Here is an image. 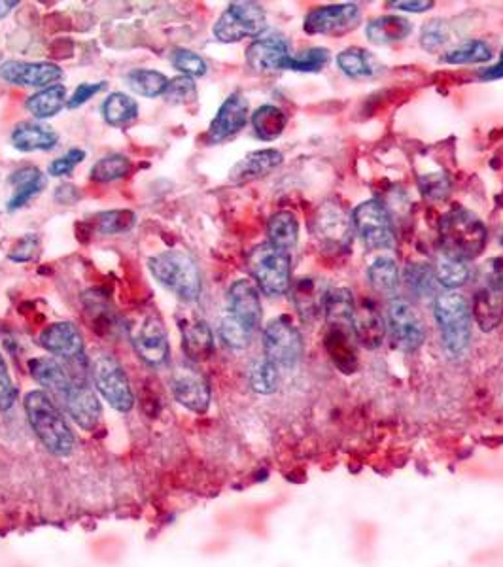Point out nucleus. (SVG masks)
Masks as SVG:
<instances>
[{"label": "nucleus", "instance_id": "obj_1", "mask_svg": "<svg viewBox=\"0 0 503 567\" xmlns=\"http://www.w3.org/2000/svg\"><path fill=\"white\" fill-rule=\"evenodd\" d=\"M488 231L477 214L466 208H454L439 220V242L443 256L469 261L485 250Z\"/></svg>", "mask_w": 503, "mask_h": 567}, {"label": "nucleus", "instance_id": "obj_2", "mask_svg": "<svg viewBox=\"0 0 503 567\" xmlns=\"http://www.w3.org/2000/svg\"><path fill=\"white\" fill-rule=\"evenodd\" d=\"M25 413L31 428L42 445L55 456H69L74 450L76 439L69 422L61 409L53 403L52 397L42 390H33L25 396Z\"/></svg>", "mask_w": 503, "mask_h": 567}, {"label": "nucleus", "instance_id": "obj_3", "mask_svg": "<svg viewBox=\"0 0 503 567\" xmlns=\"http://www.w3.org/2000/svg\"><path fill=\"white\" fill-rule=\"evenodd\" d=\"M150 273L161 286L173 292L178 299L193 303L203 290V280L195 259L184 250H167L148 261Z\"/></svg>", "mask_w": 503, "mask_h": 567}, {"label": "nucleus", "instance_id": "obj_4", "mask_svg": "<svg viewBox=\"0 0 503 567\" xmlns=\"http://www.w3.org/2000/svg\"><path fill=\"white\" fill-rule=\"evenodd\" d=\"M434 316L447 354L452 358L464 356L471 341V318L464 295L451 290L437 295Z\"/></svg>", "mask_w": 503, "mask_h": 567}, {"label": "nucleus", "instance_id": "obj_5", "mask_svg": "<svg viewBox=\"0 0 503 567\" xmlns=\"http://www.w3.org/2000/svg\"><path fill=\"white\" fill-rule=\"evenodd\" d=\"M248 271L256 280L258 290L269 297H280L292 286V258L271 242H263L250 250L246 259Z\"/></svg>", "mask_w": 503, "mask_h": 567}, {"label": "nucleus", "instance_id": "obj_6", "mask_svg": "<svg viewBox=\"0 0 503 567\" xmlns=\"http://www.w3.org/2000/svg\"><path fill=\"white\" fill-rule=\"evenodd\" d=\"M40 346L61 361L70 377L78 382H89V360L84 337L72 322H55L46 327L40 337Z\"/></svg>", "mask_w": 503, "mask_h": 567}, {"label": "nucleus", "instance_id": "obj_7", "mask_svg": "<svg viewBox=\"0 0 503 567\" xmlns=\"http://www.w3.org/2000/svg\"><path fill=\"white\" fill-rule=\"evenodd\" d=\"M127 333L140 360L150 367H163L169 361V335L156 310L135 312L127 322Z\"/></svg>", "mask_w": 503, "mask_h": 567}, {"label": "nucleus", "instance_id": "obj_8", "mask_svg": "<svg viewBox=\"0 0 503 567\" xmlns=\"http://www.w3.org/2000/svg\"><path fill=\"white\" fill-rule=\"evenodd\" d=\"M91 380L97 392L105 397L106 403L120 411L129 413L135 405V396L129 384V378L123 371L122 363L108 352H97L89 363Z\"/></svg>", "mask_w": 503, "mask_h": 567}, {"label": "nucleus", "instance_id": "obj_9", "mask_svg": "<svg viewBox=\"0 0 503 567\" xmlns=\"http://www.w3.org/2000/svg\"><path fill=\"white\" fill-rule=\"evenodd\" d=\"M313 233L324 252L333 256L347 254L354 237L352 214L333 199L324 201L314 212Z\"/></svg>", "mask_w": 503, "mask_h": 567}, {"label": "nucleus", "instance_id": "obj_10", "mask_svg": "<svg viewBox=\"0 0 503 567\" xmlns=\"http://www.w3.org/2000/svg\"><path fill=\"white\" fill-rule=\"evenodd\" d=\"M267 27L265 10L258 2H231L214 25V36L220 42H241L243 38H258Z\"/></svg>", "mask_w": 503, "mask_h": 567}, {"label": "nucleus", "instance_id": "obj_11", "mask_svg": "<svg viewBox=\"0 0 503 567\" xmlns=\"http://www.w3.org/2000/svg\"><path fill=\"white\" fill-rule=\"evenodd\" d=\"M265 360L275 363L278 369H294L303 354L301 333L288 316L271 320L263 329Z\"/></svg>", "mask_w": 503, "mask_h": 567}, {"label": "nucleus", "instance_id": "obj_12", "mask_svg": "<svg viewBox=\"0 0 503 567\" xmlns=\"http://www.w3.org/2000/svg\"><path fill=\"white\" fill-rule=\"evenodd\" d=\"M352 225L369 250H388L396 242L392 218L384 205L375 199L354 208Z\"/></svg>", "mask_w": 503, "mask_h": 567}, {"label": "nucleus", "instance_id": "obj_13", "mask_svg": "<svg viewBox=\"0 0 503 567\" xmlns=\"http://www.w3.org/2000/svg\"><path fill=\"white\" fill-rule=\"evenodd\" d=\"M171 390L180 405L191 413L203 414L210 407V382L191 361L178 363L171 377Z\"/></svg>", "mask_w": 503, "mask_h": 567}, {"label": "nucleus", "instance_id": "obj_14", "mask_svg": "<svg viewBox=\"0 0 503 567\" xmlns=\"http://www.w3.org/2000/svg\"><path fill=\"white\" fill-rule=\"evenodd\" d=\"M360 19H362V10L358 4L354 2L330 4V6L314 8L313 12H309L303 23V29L307 35H345L358 27Z\"/></svg>", "mask_w": 503, "mask_h": 567}, {"label": "nucleus", "instance_id": "obj_15", "mask_svg": "<svg viewBox=\"0 0 503 567\" xmlns=\"http://www.w3.org/2000/svg\"><path fill=\"white\" fill-rule=\"evenodd\" d=\"M388 327L392 339L403 352H415L424 343V326L417 310L407 301L394 299L388 307Z\"/></svg>", "mask_w": 503, "mask_h": 567}, {"label": "nucleus", "instance_id": "obj_16", "mask_svg": "<svg viewBox=\"0 0 503 567\" xmlns=\"http://www.w3.org/2000/svg\"><path fill=\"white\" fill-rule=\"evenodd\" d=\"M473 318L483 331H492L502 324L503 318V265L490 271V280L473 297Z\"/></svg>", "mask_w": 503, "mask_h": 567}, {"label": "nucleus", "instance_id": "obj_17", "mask_svg": "<svg viewBox=\"0 0 503 567\" xmlns=\"http://www.w3.org/2000/svg\"><path fill=\"white\" fill-rule=\"evenodd\" d=\"M0 78L12 86L50 87L63 78V69L44 61H6L0 65Z\"/></svg>", "mask_w": 503, "mask_h": 567}, {"label": "nucleus", "instance_id": "obj_18", "mask_svg": "<svg viewBox=\"0 0 503 567\" xmlns=\"http://www.w3.org/2000/svg\"><path fill=\"white\" fill-rule=\"evenodd\" d=\"M290 42L286 36L278 33L260 35L246 50V63L256 72H275L286 70V61L290 59Z\"/></svg>", "mask_w": 503, "mask_h": 567}, {"label": "nucleus", "instance_id": "obj_19", "mask_svg": "<svg viewBox=\"0 0 503 567\" xmlns=\"http://www.w3.org/2000/svg\"><path fill=\"white\" fill-rule=\"evenodd\" d=\"M227 314L256 331L261 324L260 290L252 280H237L227 292Z\"/></svg>", "mask_w": 503, "mask_h": 567}, {"label": "nucleus", "instance_id": "obj_20", "mask_svg": "<svg viewBox=\"0 0 503 567\" xmlns=\"http://www.w3.org/2000/svg\"><path fill=\"white\" fill-rule=\"evenodd\" d=\"M29 371H31L36 382L44 388L42 392H46L48 396L52 397L53 403L59 409L65 403V399L69 397L74 384L78 382V380L70 377L67 369L61 365V361L50 358V356L29 361Z\"/></svg>", "mask_w": 503, "mask_h": 567}, {"label": "nucleus", "instance_id": "obj_21", "mask_svg": "<svg viewBox=\"0 0 503 567\" xmlns=\"http://www.w3.org/2000/svg\"><path fill=\"white\" fill-rule=\"evenodd\" d=\"M250 116V106L243 93L229 95L220 110L216 112L214 120L209 127V140L218 144L227 138L235 137L239 131H243Z\"/></svg>", "mask_w": 503, "mask_h": 567}, {"label": "nucleus", "instance_id": "obj_22", "mask_svg": "<svg viewBox=\"0 0 503 567\" xmlns=\"http://www.w3.org/2000/svg\"><path fill=\"white\" fill-rule=\"evenodd\" d=\"M61 409L82 428L91 431L101 422V403L89 382H76Z\"/></svg>", "mask_w": 503, "mask_h": 567}, {"label": "nucleus", "instance_id": "obj_23", "mask_svg": "<svg viewBox=\"0 0 503 567\" xmlns=\"http://www.w3.org/2000/svg\"><path fill=\"white\" fill-rule=\"evenodd\" d=\"M284 161V155L280 154L278 150H258V152H252V154L243 157L231 172H229V180L237 186H243V184H248V182H254V180H260V178H265L267 174H271L273 171H277L278 167L282 165Z\"/></svg>", "mask_w": 503, "mask_h": 567}, {"label": "nucleus", "instance_id": "obj_24", "mask_svg": "<svg viewBox=\"0 0 503 567\" xmlns=\"http://www.w3.org/2000/svg\"><path fill=\"white\" fill-rule=\"evenodd\" d=\"M352 335L358 343L365 346L367 350H375L381 346L386 335V326L382 320L379 309L364 299L356 310H354V320H352Z\"/></svg>", "mask_w": 503, "mask_h": 567}, {"label": "nucleus", "instance_id": "obj_25", "mask_svg": "<svg viewBox=\"0 0 503 567\" xmlns=\"http://www.w3.org/2000/svg\"><path fill=\"white\" fill-rule=\"evenodd\" d=\"M178 327L182 331V350L191 361H203L212 356L214 335L203 318H182Z\"/></svg>", "mask_w": 503, "mask_h": 567}, {"label": "nucleus", "instance_id": "obj_26", "mask_svg": "<svg viewBox=\"0 0 503 567\" xmlns=\"http://www.w3.org/2000/svg\"><path fill=\"white\" fill-rule=\"evenodd\" d=\"M12 146L19 152H50L59 144V135L50 125L38 121L18 123L10 135Z\"/></svg>", "mask_w": 503, "mask_h": 567}, {"label": "nucleus", "instance_id": "obj_27", "mask_svg": "<svg viewBox=\"0 0 503 567\" xmlns=\"http://www.w3.org/2000/svg\"><path fill=\"white\" fill-rule=\"evenodd\" d=\"M292 303L305 322H313L324 314V299L328 290L316 278H299L290 286Z\"/></svg>", "mask_w": 503, "mask_h": 567}, {"label": "nucleus", "instance_id": "obj_28", "mask_svg": "<svg viewBox=\"0 0 503 567\" xmlns=\"http://www.w3.org/2000/svg\"><path fill=\"white\" fill-rule=\"evenodd\" d=\"M354 295L347 288L328 290L324 299V318L328 326L333 329H343L352 333V320H354Z\"/></svg>", "mask_w": 503, "mask_h": 567}, {"label": "nucleus", "instance_id": "obj_29", "mask_svg": "<svg viewBox=\"0 0 503 567\" xmlns=\"http://www.w3.org/2000/svg\"><path fill=\"white\" fill-rule=\"evenodd\" d=\"M10 184L14 186V195L8 201V212H16L29 205L36 195L46 186V178L36 167H23L10 176Z\"/></svg>", "mask_w": 503, "mask_h": 567}, {"label": "nucleus", "instance_id": "obj_30", "mask_svg": "<svg viewBox=\"0 0 503 567\" xmlns=\"http://www.w3.org/2000/svg\"><path fill=\"white\" fill-rule=\"evenodd\" d=\"M411 33H413V23L399 16H382V18L371 19L365 27L367 40L377 46H388L394 42H401Z\"/></svg>", "mask_w": 503, "mask_h": 567}, {"label": "nucleus", "instance_id": "obj_31", "mask_svg": "<svg viewBox=\"0 0 503 567\" xmlns=\"http://www.w3.org/2000/svg\"><path fill=\"white\" fill-rule=\"evenodd\" d=\"M67 101H69L67 87L63 84H55V86L44 87L36 91L35 95L27 99L25 108L36 120H48V118L57 116Z\"/></svg>", "mask_w": 503, "mask_h": 567}, {"label": "nucleus", "instance_id": "obj_32", "mask_svg": "<svg viewBox=\"0 0 503 567\" xmlns=\"http://www.w3.org/2000/svg\"><path fill=\"white\" fill-rule=\"evenodd\" d=\"M267 237L273 246L284 252L294 250L299 241V222L294 212L280 210L277 214H273L267 224Z\"/></svg>", "mask_w": 503, "mask_h": 567}, {"label": "nucleus", "instance_id": "obj_33", "mask_svg": "<svg viewBox=\"0 0 503 567\" xmlns=\"http://www.w3.org/2000/svg\"><path fill=\"white\" fill-rule=\"evenodd\" d=\"M352 333L343 329L330 327L326 335V350L330 354L331 361L343 371V373H354L358 367V356L356 348L352 344Z\"/></svg>", "mask_w": 503, "mask_h": 567}, {"label": "nucleus", "instance_id": "obj_34", "mask_svg": "<svg viewBox=\"0 0 503 567\" xmlns=\"http://www.w3.org/2000/svg\"><path fill=\"white\" fill-rule=\"evenodd\" d=\"M337 65L352 80L373 78L382 70L379 61L371 53L362 50V48H347L345 52L339 53L337 55Z\"/></svg>", "mask_w": 503, "mask_h": 567}, {"label": "nucleus", "instance_id": "obj_35", "mask_svg": "<svg viewBox=\"0 0 503 567\" xmlns=\"http://www.w3.org/2000/svg\"><path fill=\"white\" fill-rule=\"evenodd\" d=\"M288 125V116L282 108L275 104H263L254 114H252V127L256 137L271 142L277 140Z\"/></svg>", "mask_w": 503, "mask_h": 567}, {"label": "nucleus", "instance_id": "obj_36", "mask_svg": "<svg viewBox=\"0 0 503 567\" xmlns=\"http://www.w3.org/2000/svg\"><path fill=\"white\" fill-rule=\"evenodd\" d=\"M103 118L112 127H125L139 118V104L127 93H110L101 106Z\"/></svg>", "mask_w": 503, "mask_h": 567}, {"label": "nucleus", "instance_id": "obj_37", "mask_svg": "<svg viewBox=\"0 0 503 567\" xmlns=\"http://www.w3.org/2000/svg\"><path fill=\"white\" fill-rule=\"evenodd\" d=\"M169 78L159 70L137 69L127 74V86L131 87L140 97L156 99L165 95L169 87Z\"/></svg>", "mask_w": 503, "mask_h": 567}, {"label": "nucleus", "instance_id": "obj_38", "mask_svg": "<svg viewBox=\"0 0 503 567\" xmlns=\"http://www.w3.org/2000/svg\"><path fill=\"white\" fill-rule=\"evenodd\" d=\"M131 169H133V163L127 155H105L103 159H99L93 165L89 178L97 184H110V182H116V180H122L125 176H129Z\"/></svg>", "mask_w": 503, "mask_h": 567}, {"label": "nucleus", "instance_id": "obj_39", "mask_svg": "<svg viewBox=\"0 0 503 567\" xmlns=\"http://www.w3.org/2000/svg\"><path fill=\"white\" fill-rule=\"evenodd\" d=\"M492 59V48L483 40H468L445 55H441L443 63L449 65H479Z\"/></svg>", "mask_w": 503, "mask_h": 567}, {"label": "nucleus", "instance_id": "obj_40", "mask_svg": "<svg viewBox=\"0 0 503 567\" xmlns=\"http://www.w3.org/2000/svg\"><path fill=\"white\" fill-rule=\"evenodd\" d=\"M367 280L375 292L394 293L399 282L398 263L392 258L375 259L367 269Z\"/></svg>", "mask_w": 503, "mask_h": 567}, {"label": "nucleus", "instance_id": "obj_41", "mask_svg": "<svg viewBox=\"0 0 503 567\" xmlns=\"http://www.w3.org/2000/svg\"><path fill=\"white\" fill-rule=\"evenodd\" d=\"M434 278L441 286L452 292L454 288H460L468 282V265L464 261L441 256L435 261Z\"/></svg>", "mask_w": 503, "mask_h": 567}, {"label": "nucleus", "instance_id": "obj_42", "mask_svg": "<svg viewBox=\"0 0 503 567\" xmlns=\"http://www.w3.org/2000/svg\"><path fill=\"white\" fill-rule=\"evenodd\" d=\"M137 224V216L131 210H108L95 218V231L99 235H120L131 231Z\"/></svg>", "mask_w": 503, "mask_h": 567}, {"label": "nucleus", "instance_id": "obj_43", "mask_svg": "<svg viewBox=\"0 0 503 567\" xmlns=\"http://www.w3.org/2000/svg\"><path fill=\"white\" fill-rule=\"evenodd\" d=\"M452 40L451 25L443 19H432L422 27L420 35V46L426 52H441Z\"/></svg>", "mask_w": 503, "mask_h": 567}, {"label": "nucleus", "instance_id": "obj_44", "mask_svg": "<svg viewBox=\"0 0 503 567\" xmlns=\"http://www.w3.org/2000/svg\"><path fill=\"white\" fill-rule=\"evenodd\" d=\"M330 63V50L326 48H309L305 52L290 55L286 61V70L295 72H320Z\"/></svg>", "mask_w": 503, "mask_h": 567}, {"label": "nucleus", "instance_id": "obj_45", "mask_svg": "<svg viewBox=\"0 0 503 567\" xmlns=\"http://www.w3.org/2000/svg\"><path fill=\"white\" fill-rule=\"evenodd\" d=\"M250 386L258 394H273L278 386V367L269 360H261L250 371Z\"/></svg>", "mask_w": 503, "mask_h": 567}, {"label": "nucleus", "instance_id": "obj_46", "mask_svg": "<svg viewBox=\"0 0 503 567\" xmlns=\"http://www.w3.org/2000/svg\"><path fill=\"white\" fill-rule=\"evenodd\" d=\"M254 337V331L227 314L220 324V339L233 350H244Z\"/></svg>", "mask_w": 503, "mask_h": 567}, {"label": "nucleus", "instance_id": "obj_47", "mask_svg": "<svg viewBox=\"0 0 503 567\" xmlns=\"http://www.w3.org/2000/svg\"><path fill=\"white\" fill-rule=\"evenodd\" d=\"M418 186L426 199L445 201L451 195V180L445 172H430L418 178Z\"/></svg>", "mask_w": 503, "mask_h": 567}, {"label": "nucleus", "instance_id": "obj_48", "mask_svg": "<svg viewBox=\"0 0 503 567\" xmlns=\"http://www.w3.org/2000/svg\"><path fill=\"white\" fill-rule=\"evenodd\" d=\"M171 63L176 70H180L184 76L197 78V76H205L207 74V63L199 53L191 52L186 48H176L171 53Z\"/></svg>", "mask_w": 503, "mask_h": 567}, {"label": "nucleus", "instance_id": "obj_49", "mask_svg": "<svg viewBox=\"0 0 503 567\" xmlns=\"http://www.w3.org/2000/svg\"><path fill=\"white\" fill-rule=\"evenodd\" d=\"M165 101L171 104H190L197 99V87L190 76H178L169 82Z\"/></svg>", "mask_w": 503, "mask_h": 567}, {"label": "nucleus", "instance_id": "obj_50", "mask_svg": "<svg viewBox=\"0 0 503 567\" xmlns=\"http://www.w3.org/2000/svg\"><path fill=\"white\" fill-rule=\"evenodd\" d=\"M432 278H434V271L428 265H422V263L409 265V269L405 273V280H407L411 292L417 293L418 297L432 292Z\"/></svg>", "mask_w": 503, "mask_h": 567}, {"label": "nucleus", "instance_id": "obj_51", "mask_svg": "<svg viewBox=\"0 0 503 567\" xmlns=\"http://www.w3.org/2000/svg\"><path fill=\"white\" fill-rule=\"evenodd\" d=\"M40 254V237L35 233L23 235L12 248V252L8 254V259L14 263H29L35 261Z\"/></svg>", "mask_w": 503, "mask_h": 567}, {"label": "nucleus", "instance_id": "obj_52", "mask_svg": "<svg viewBox=\"0 0 503 567\" xmlns=\"http://www.w3.org/2000/svg\"><path fill=\"white\" fill-rule=\"evenodd\" d=\"M84 159H86L84 150H69L67 154L61 155L59 159H55V161L50 163L48 174H52L55 178L69 176L70 172L74 171Z\"/></svg>", "mask_w": 503, "mask_h": 567}, {"label": "nucleus", "instance_id": "obj_53", "mask_svg": "<svg viewBox=\"0 0 503 567\" xmlns=\"http://www.w3.org/2000/svg\"><path fill=\"white\" fill-rule=\"evenodd\" d=\"M16 397H18L16 386H14L12 377H10V373H8L6 361H4L2 354H0V411L12 409L14 403H16Z\"/></svg>", "mask_w": 503, "mask_h": 567}, {"label": "nucleus", "instance_id": "obj_54", "mask_svg": "<svg viewBox=\"0 0 503 567\" xmlns=\"http://www.w3.org/2000/svg\"><path fill=\"white\" fill-rule=\"evenodd\" d=\"M106 82H97V84H80V86L74 89L72 97L67 101V108L74 110V108H80L82 104H86L89 99H93L97 93H101L103 89H106Z\"/></svg>", "mask_w": 503, "mask_h": 567}, {"label": "nucleus", "instance_id": "obj_55", "mask_svg": "<svg viewBox=\"0 0 503 567\" xmlns=\"http://www.w3.org/2000/svg\"><path fill=\"white\" fill-rule=\"evenodd\" d=\"M388 8H394V10H403V12H415V14H420V12H426L430 8H434V2L432 0H415V2H407V0H390L386 2Z\"/></svg>", "mask_w": 503, "mask_h": 567}, {"label": "nucleus", "instance_id": "obj_56", "mask_svg": "<svg viewBox=\"0 0 503 567\" xmlns=\"http://www.w3.org/2000/svg\"><path fill=\"white\" fill-rule=\"evenodd\" d=\"M55 201H59L61 205H74L76 201H80V191L74 186L65 184L55 191Z\"/></svg>", "mask_w": 503, "mask_h": 567}, {"label": "nucleus", "instance_id": "obj_57", "mask_svg": "<svg viewBox=\"0 0 503 567\" xmlns=\"http://www.w3.org/2000/svg\"><path fill=\"white\" fill-rule=\"evenodd\" d=\"M479 78H481V80H500V78H503V52L502 55H500V61H498L494 67L481 70Z\"/></svg>", "mask_w": 503, "mask_h": 567}, {"label": "nucleus", "instance_id": "obj_58", "mask_svg": "<svg viewBox=\"0 0 503 567\" xmlns=\"http://www.w3.org/2000/svg\"><path fill=\"white\" fill-rule=\"evenodd\" d=\"M18 4V0H0V19L6 18Z\"/></svg>", "mask_w": 503, "mask_h": 567}]
</instances>
